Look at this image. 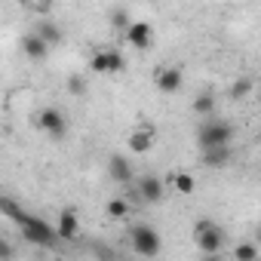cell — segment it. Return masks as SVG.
Masks as SVG:
<instances>
[{
	"instance_id": "obj_13",
	"label": "cell",
	"mask_w": 261,
	"mask_h": 261,
	"mask_svg": "<svg viewBox=\"0 0 261 261\" xmlns=\"http://www.w3.org/2000/svg\"><path fill=\"white\" fill-rule=\"evenodd\" d=\"M227 160H230V145L203 148V163H206L209 169H221V166H227Z\"/></svg>"
},
{
	"instance_id": "obj_17",
	"label": "cell",
	"mask_w": 261,
	"mask_h": 261,
	"mask_svg": "<svg viewBox=\"0 0 261 261\" xmlns=\"http://www.w3.org/2000/svg\"><path fill=\"white\" fill-rule=\"evenodd\" d=\"M172 188H175L178 194H194V175H188V172L172 175Z\"/></svg>"
},
{
	"instance_id": "obj_22",
	"label": "cell",
	"mask_w": 261,
	"mask_h": 261,
	"mask_svg": "<svg viewBox=\"0 0 261 261\" xmlns=\"http://www.w3.org/2000/svg\"><path fill=\"white\" fill-rule=\"evenodd\" d=\"M111 25H114V28H126V25H129V19H126V13H123V10H117V13H111Z\"/></svg>"
},
{
	"instance_id": "obj_10",
	"label": "cell",
	"mask_w": 261,
	"mask_h": 261,
	"mask_svg": "<svg viewBox=\"0 0 261 261\" xmlns=\"http://www.w3.org/2000/svg\"><path fill=\"white\" fill-rule=\"evenodd\" d=\"M49 49H53V46H49L46 40H40V37H37L34 31L22 37V53H25V56H28L31 62H43V59L49 56Z\"/></svg>"
},
{
	"instance_id": "obj_16",
	"label": "cell",
	"mask_w": 261,
	"mask_h": 261,
	"mask_svg": "<svg viewBox=\"0 0 261 261\" xmlns=\"http://www.w3.org/2000/svg\"><path fill=\"white\" fill-rule=\"evenodd\" d=\"M215 105H218L215 92H212V89H203V92L197 95V101H194V111H197L200 117H209V114H215Z\"/></svg>"
},
{
	"instance_id": "obj_5",
	"label": "cell",
	"mask_w": 261,
	"mask_h": 261,
	"mask_svg": "<svg viewBox=\"0 0 261 261\" xmlns=\"http://www.w3.org/2000/svg\"><path fill=\"white\" fill-rule=\"evenodd\" d=\"M37 126L53 139H65V133H68V120H65V114L59 108H43L37 114Z\"/></svg>"
},
{
	"instance_id": "obj_2",
	"label": "cell",
	"mask_w": 261,
	"mask_h": 261,
	"mask_svg": "<svg viewBox=\"0 0 261 261\" xmlns=\"http://www.w3.org/2000/svg\"><path fill=\"white\" fill-rule=\"evenodd\" d=\"M233 139V126L221 117H203L200 129H197V142H200V151L203 148H215V145H230Z\"/></svg>"
},
{
	"instance_id": "obj_23",
	"label": "cell",
	"mask_w": 261,
	"mask_h": 261,
	"mask_svg": "<svg viewBox=\"0 0 261 261\" xmlns=\"http://www.w3.org/2000/svg\"><path fill=\"white\" fill-rule=\"evenodd\" d=\"M10 255H13V249H10L4 240H0V258H10Z\"/></svg>"
},
{
	"instance_id": "obj_3",
	"label": "cell",
	"mask_w": 261,
	"mask_h": 261,
	"mask_svg": "<svg viewBox=\"0 0 261 261\" xmlns=\"http://www.w3.org/2000/svg\"><path fill=\"white\" fill-rule=\"evenodd\" d=\"M194 240H197V246H200L206 255H218L221 246H224V230H221L212 218H203V221L194 227Z\"/></svg>"
},
{
	"instance_id": "obj_1",
	"label": "cell",
	"mask_w": 261,
	"mask_h": 261,
	"mask_svg": "<svg viewBox=\"0 0 261 261\" xmlns=\"http://www.w3.org/2000/svg\"><path fill=\"white\" fill-rule=\"evenodd\" d=\"M10 212V218H16L19 221V227H22V237L28 240V243H37V246H53L56 243V230L43 221V218H34V215H25L22 209H16V206H7Z\"/></svg>"
},
{
	"instance_id": "obj_6",
	"label": "cell",
	"mask_w": 261,
	"mask_h": 261,
	"mask_svg": "<svg viewBox=\"0 0 261 261\" xmlns=\"http://www.w3.org/2000/svg\"><path fill=\"white\" fill-rule=\"evenodd\" d=\"M89 68L95 74H120L126 68V59L117 53V49H98L92 59H89Z\"/></svg>"
},
{
	"instance_id": "obj_21",
	"label": "cell",
	"mask_w": 261,
	"mask_h": 261,
	"mask_svg": "<svg viewBox=\"0 0 261 261\" xmlns=\"http://www.w3.org/2000/svg\"><path fill=\"white\" fill-rule=\"evenodd\" d=\"M68 89H71L74 95H83V92H86V80H83L80 74H74V77L68 80Z\"/></svg>"
},
{
	"instance_id": "obj_9",
	"label": "cell",
	"mask_w": 261,
	"mask_h": 261,
	"mask_svg": "<svg viewBox=\"0 0 261 261\" xmlns=\"http://www.w3.org/2000/svg\"><path fill=\"white\" fill-rule=\"evenodd\" d=\"M154 80H157V89H160V92L175 95V92L181 89V83H185V74H181L178 68H160V71L154 74Z\"/></svg>"
},
{
	"instance_id": "obj_19",
	"label": "cell",
	"mask_w": 261,
	"mask_h": 261,
	"mask_svg": "<svg viewBox=\"0 0 261 261\" xmlns=\"http://www.w3.org/2000/svg\"><path fill=\"white\" fill-rule=\"evenodd\" d=\"M249 92H252V80H237L230 86V98H246Z\"/></svg>"
},
{
	"instance_id": "obj_18",
	"label": "cell",
	"mask_w": 261,
	"mask_h": 261,
	"mask_svg": "<svg viewBox=\"0 0 261 261\" xmlns=\"http://www.w3.org/2000/svg\"><path fill=\"white\" fill-rule=\"evenodd\" d=\"M108 215L111 218H126L129 215V203L126 200H111L108 203Z\"/></svg>"
},
{
	"instance_id": "obj_12",
	"label": "cell",
	"mask_w": 261,
	"mask_h": 261,
	"mask_svg": "<svg viewBox=\"0 0 261 261\" xmlns=\"http://www.w3.org/2000/svg\"><path fill=\"white\" fill-rule=\"evenodd\" d=\"M154 139H157V133L151 126H139L133 136H129V148H133L136 154H148L151 148H154Z\"/></svg>"
},
{
	"instance_id": "obj_24",
	"label": "cell",
	"mask_w": 261,
	"mask_h": 261,
	"mask_svg": "<svg viewBox=\"0 0 261 261\" xmlns=\"http://www.w3.org/2000/svg\"><path fill=\"white\" fill-rule=\"evenodd\" d=\"M31 4H34V7H49L53 0H31Z\"/></svg>"
},
{
	"instance_id": "obj_14",
	"label": "cell",
	"mask_w": 261,
	"mask_h": 261,
	"mask_svg": "<svg viewBox=\"0 0 261 261\" xmlns=\"http://www.w3.org/2000/svg\"><path fill=\"white\" fill-rule=\"evenodd\" d=\"M77 230H80L77 212H74V209H65V212L59 215V227H56V237H62V240H74V237H77Z\"/></svg>"
},
{
	"instance_id": "obj_15",
	"label": "cell",
	"mask_w": 261,
	"mask_h": 261,
	"mask_svg": "<svg viewBox=\"0 0 261 261\" xmlns=\"http://www.w3.org/2000/svg\"><path fill=\"white\" fill-rule=\"evenodd\" d=\"M34 34H37L40 40H46L49 46L62 43V28H59L56 22H49V19H40V22H37V28H34Z\"/></svg>"
},
{
	"instance_id": "obj_20",
	"label": "cell",
	"mask_w": 261,
	"mask_h": 261,
	"mask_svg": "<svg viewBox=\"0 0 261 261\" xmlns=\"http://www.w3.org/2000/svg\"><path fill=\"white\" fill-rule=\"evenodd\" d=\"M258 258V246H237V261H255Z\"/></svg>"
},
{
	"instance_id": "obj_8",
	"label": "cell",
	"mask_w": 261,
	"mask_h": 261,
	"mask_svg": "<svg viewBox=\"0 0 261 261\" xmlns=\"http://www.w3.org/2000/svg\"><path fill=\"white\" fill-rule=\"evenodd\" d=\"M136 194H139L142 203H160L163 194H166V188H163V181H160L157 175H145V178H139Z\"/></svg>"
},
{
	"instance_id": "obj_7",
	"label": "cell",
	"mask_w": 261,
	"mask_h": 261,
	"mask_svg": "<svg viewBox=\"0 0 261 261\" xmlns=\"http://www.w3.org/2000/svg\"><path fill=\"white\" fill-rule=\"evenodd\" d=\"M123 37H126L129 46H136V49H151V43H154V28H151L148 22H129V25L123 28Z\"/></svg>"
},
{
	"instance_id": "obj_4",
	"label": "cell",
	"mask_w": 261,
	"mask_h": 261,
	"mask_svg": "<svg viewBox=\"0 0 261 261\" xmlns=\"http://www.w3.org/2000/svg\"><path fill=\"white\" fill-rule=\"evenodd\" d=\"M129 237H133V249L139 255H145V258H157L160 249H163V240H160V233L151 224H136Z\"/></svg>"
},
{
	"instance_id": "obj_11",
	"label": "cell",
	"mask_w": 261,
	"mask_h": 261,
	"mask_svg": "<svg viewBox=\"0 0 261 261\" xmlns=\"http://www.w3.org/2000/svg\"><path fill=\"white\" fill-rule=\"evenodd\" d=\"M108 175L117 181V185H129L136 175H133V163H129L126 157H111L108 160Z\"/></svg>"
}]
</instances>
